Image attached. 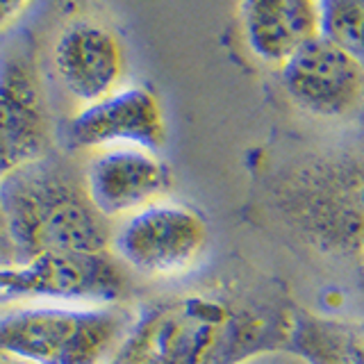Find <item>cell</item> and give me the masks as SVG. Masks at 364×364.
<instances>
[{"instance_id":"cell-10","label":"cell","mask_w":364,"mask_h":364,"mask_svg":"<svg viewBox=\"0 0 364 364\" xmlns=\"http://www.w3.org/2000/svg\"><path fill=\"white\" fill-rule=\"evenodd\" d=\"M85 189L107 221L130 216L157 203L171 187V173L155 153L144 148L98 151L82 171Z\"/></svg>"},{"instance_id":"cell-12","label":"cell","mask_w":364,"mask_h":364,"mask_svg":"<svg viewBox=\"0 0 364 364\" xmlns=\"http://www.w3.org/2000/svg\"><path fill=\"white\" fill-rule=\"evenodd\" d=\"M242 26L250 53L267 64L284 66L303 46L321 37L318 3L255 0L242 5Z\"/></svg>"},{"instance_id":"cell-5","label":"cell","mask_w":364,"mask_h":364,"mask_svg":"<svg viewBox=\"0 0 364 364\" xmlns=\"http://www.w3.org/2000/svg\"><path fill=\"white\" fill-rule=\"evenodd\" d=\"M55 130L41 68L30 41L0 55V180L53 155Z\"/></svg>"},{"instance_id":"cell-15","label":"cell","mask_w":364,"mask_h":364,"mask_svg":"<svg viewBox=\"0 0 364 364\" xmlns=\"http://www.w3.org/2000/svg\"><path fill=\"white\" fill-rule=\"evenodd\" d=\"M28 3H0V30H5L7 23L16 21L21 14H26Z\"/></svg>"},{"instance_id":"cell-16","label":"cell","mask_w":364,"mask_h":364,"mask_svg":"<svg viewBox=\"0 0 364 364\" xmlns=\"http://www.w3.org/2000/svg\"><path fill=\"white\" fill-rule=\"evenodd\" d=\"M0 364H26V362H18V360H11L7 355H0Z\"/></svg>"},{"instance_id":"cell-9","label":"cell","mask_w":364,"mask_h":364,"mask_svg":"<svg viewBox=\"0 0 364 364\" xmlns=\"http://www.w3.org/2000/svg\"><path fill=\"white\" fill-rule=\"evenodd\" d=\"M68 144L75 148H144L155 153L166 141V121L157 96L148 87H121L66 125Z\"/></svg>"},{"instance_id":"cell-3","label":"cell","mask_w":364,"mask_h":364,"mask_svg":"<svg viewBox=\"0 0 364 364\" xmlns=\"http://www.w3.org/2000/svg\"><path fill=\"white\" fill-rule=\"evenodd\" d=\"M0 216L16 262L109 253V221L89 200L85 178L55 153L0 180Z\"/></svg>"},{"instance_id":"cell-14","label":"cell","mask_w":364,"mask_h":364,"mask_svg":"<svg viewBox=\"0 0 364 364\" xmlns=\"http://www.w3.org/2000/svg\"><path fill=\"white\" fill-rule=\"evenodd\" d=\"M321 37L339 46L364 68V0L318 3Z\"/></svg>"},{"instance_id":"cell-8","label":"cell","mask_w":364,"mask_h":364,"mask_svg":"<svg viewBox=\"0 0 364 364\" xmlns=\"http://www.w3.org/2000/svg\"><path fill=\"white\" fill-rule=\"evenodd\" d=\"M287 96L316 119H346L364 100V68L350 55L316 37L282 66Z\"/></svg>"},{"instance_id":"cell-6","label":"cell","mask_w":364,"mask_h":364,"mask_svg":"<svg viewBox=\"0 0 364 364\" xmlns=\"http://www.w3.org/2000/svg\"><path fill=\"white\" fill-rule=\"evenodd\" d=\"M208 242V223L196 210L157 200L125 216L112 235L109 253L136 273L168 278L196 264Z\"/></svg>"},{"instance_id":"cell-4","label":"cell","mask_w":364,"mask_h":364,"mask_svg":"<svg viewBox=\"0 0 364 364\" xmlns=\"http://www.w3.org/2000/svg\"><path fill=\"white\" fill-rule=\"evenodd\" d=\"M132 323L119 305L21 307L0 314V355L26 364H109Z\"/></svg>"},{"instance_id":"cell-2","label":"cell","mask_w":364,"mask_h":364,"mask_svg":"<svg viewBox=\"0 0 364 364\" xmlns=\"http://www.w3.org/2000/svg\"><path fill=\"white\" fill-rule=\"evenodd\" d=\"M262 200L284 232L335 262H364V139L307 148L264 178Z\"/></svg>"},{"instance_id":"cell-11","label":"cell","mask_w":364,"mask_h":364,"mask_svg":"<svg viewBox=\"0 0 364 364\" xmlns=\"http://www.w3.org/2000/svg\"><path fill=\"white\" fill-rule=\"evenodd\" d=\"M55 71L75 100L94 105L121 89L125 55L119 37L98 21L77 18L60 32L53 48Z\"/></svg>"},{"instance_id":"cell-17","label":"cell","mask_w":364,"mask_h":364,"mask_svg":"<svg viewBox=\"0 0 364 364\" xmlns=\"http://www.w3.org/2000/svg\"><path fill=\"white\" fill-rule=\"evenodd\" d=\"M358 117H360V121H362V125H364V100H362V107H360V112H358Z\"/></svg>"},{"instance_id":"cell-13","label":"cell","mask_w":364,"mask_h":364,"mask_svg":"<svg viewBox=\"0 0 364 364\" xmlns=\"http://www.w3.org/2000/svg\"><path fill=\"white\" fill-rule=\"evenodd\" d=\"M287 350L305 364H364V323L318 316L299 307Z\"/></svg>"},{"instance_id":"cell-7","label":"cell","mask_w":364,"mask_h":364,"mask_svg":"<svg viewBox=\"0 0 364 364\" xmlns=\"http://www.w3.org/2000/svg\"><path fill=\"white\" fill-rule=\"evenodd\" d=\"M128 278L112 253L39 255L0 264V299H39L46 303L119 305Z\"/></svg>"},{"instance_id":"cell-1","label":"cell","mask_w":364,"mask_h":364,"mask_svg":"<svg viewBox=\"0 0 364 364\" xmlns=\"http://www.w3.org/2000/svg\"><path fill=\"white\" fill-rule=\"evenodd\" d=\"M296 310L262 273L176 294L134 316L109 364H248L287 348Z\"/></svg>"}]
</instances>
